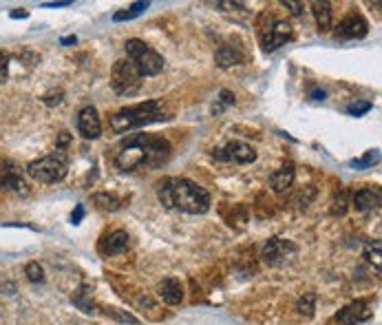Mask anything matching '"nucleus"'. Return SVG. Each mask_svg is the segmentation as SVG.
<instances>
[{"label":"nucleus","mask_w":382,"mask_h":325,"mask_svg":"<svg viewBox=\"0 0 382 325\" xmlns=\"http://www.w3.org/2000/svg\"><path fill=\"white\" fill-rule=\"evenodd\" d=\"M171 142L162 136H151V133H135L120 144L115 164L122 171H133V168H160L171 158Z\"/></svg>","instance_id":"nucleus-1"},{"label":"nucleus","mask_w":382,"mask_h":325,"mask_svg":"<svg viewBox=\"0 0 382 325\" xmlns=\"http://www.w3.org/2000/svg\"><path fill=\"white\" fill-rule=\"evenodd\" d=\"M157 197L168 210L206 215L210 210V193L186 177H166L157 184Z\"/></svg>","instance_id":"nucleus-2"},{"label":"nucleus","mask_w":382,"mask_h":325,"mask_svg":"<svg viewBox=\"0 0 382 325\" xmlns=\"http://www.w3.org/2000/svg\"><path fill=\"white\" fill-rule=\"evenodd\" d=\"M171 115H166L162 111L160 100H149V102L135 104L120 109L117 113L111 115V131L113 133H131L133 129H142L146 124H155V122H164Z\"/></svg>","instance_id":"nucleus-3"},{"label":"nucleus","mask_w":382,"mask_h":325,"mask_svg":"<svg viewBox=\"0 0 382 325\" xmlns=\"http://www.w3.org/2000/svg\"><path fill=\"white\" fill-rule=\"evenodd\" d=\"M66 173H69V153L60 147H55V151L47 158L36 160L27 166V175L40 184H58L66 177Z\"/></svg>","instance_id":"nucleus-4"},{"label":"nucleus","mask_w":382,"mask_h":325,"mask_svg":"<svg viewBox=\"0 0 382 325\" xmlns=\"http://www.w3.org/2000/svg\"><path fill=\"white\" fill-rule=\"evenodd\" d=\"M124 49H126V55L135 62V66H137L140 73L144 77L160 75L162 73V69H164V58L155 49H151L144 40L131 38V40L124 42Z\"/></svg>","instance_id":"nucleus-5"},{"label":"nucleus","mask_w":382,"mask_h":325,"mask_svg":"<svg viewBox=\"0 0 382 325\" xmlns=\"http://www.w3.org/2000/svg\"><path fill=\"white\" fill-rule=\"evenodd\" d=\"M144 75L140 69L135 66L131 58L126 60H117L113 64V71H111V86L117 95H135L142 89Z\"/></svg>","instance_id":"nucleus-6"},{"label":"nucleus","mask_w":382,"mask_h":325,"mask_svg":"<svg viewBox=\"0 0 382 325\" xmlns=\"http://www.w3.org/2000/svg\"><path fill=\"white\" fill-rule=\"evenodd\" d=\"M212 160L217 162H232V164H252L256 160V151L245 142H228L223 149L212 151Z\"/></svg>","instance_id":"nucleus-7"},{"label":"nucleus","mask_w":382,"mask_h":325,"mask_svg":"<svg viewBox=\"0 0 382 325\" xmlns=\"http://www.w3.org/2000/svg\"><path fill=\"white\" fill-rule=\"evenodd\" d=\"M292 36H294V31H292L289 22H285V20H274L272 25L267 27V31L261 36L263 51L265 53H272V51L280 49L285 42L292 40Z\"/></svg>","instance_id":"nucleus-8"},{"label":"nucleus","mask_w":382,"mask_h":325,"mask_svg":"<svg viewBox=\"0 0 382 325\" xmlns=\"http://www.w3.org/2000/svg\"><path fill=\"white\" fill-rule=\"evenodd\" d=\"M367 33H369V22L361 14H350L338 22L334 36L341 40H361Z\"/></svg>","instance_id":"nucleus-9"},{"label":"nucleus","mask_w":382,"mask_h":325,"mask_svg":"<svg viewBox=\"0 0 382 325\" xmlns=\"http://www.w3.org/2000/svg\"><path fill=\"white\" fill-rule=\"evenodd\" d=\"M77 133L84 138V140H97L102 136V120L97 115V109L95 106H84L77 115Z\"/></svg>","instance_id":"nucleus-10"},{"label":"nucleus","mask_w":382,"mask_h":325,"mask_svg":"<svg viewBox=\"0 0 382 325\" xmlns=\"http://www.w3.org/2000/svg\"><path fill=\"white\" fill-rule=\"evenodd\" d=\"M372 317H374L372 306H369L365 299H358V301H354V304L345 306L338 315H336V321L343 323V325H361Z\"/></svg>","instance_id":"nucleus-11"},{"label":"nucleus","mask_w":382,"mask_h":325,"mask_svg":"<svg viewBox=\"0 0 382 325\" xmlns=\"http://www.w3.org/2000/svg\"><path fill=\"white\" fill-rule=\"evenodd\" d=\"M296 252V245L287 241V239H278L272 237L265 245H263V261L267 266H278L280 261H285L289 254Z\"/></svg>","instance_id":"nucleus-12"},{"label":"nucleus","mask_w":382,"mask_h":325,"mask_svg":"<svg viewBox=\"0 0 382 325\" xmlns=\"http://www.w3.org/2000/svg\"><path fill=\"white\" fill-rule=\"evenodd\" d=\"M128 243H131V237L126 230H113L102 239V243H99V252L104 257H115V254L126 252Z\"/></svg>","instance_id":"nucleus-13"},{"label":"nucleus","mask_w":382,"mask_h":325,"mask_svg":"<svg viewBox=\"0 0 382 325\" xmlns=\"http://www.w3.org/2000/svg\"><path fill=\"white\" fill-rule=\"evenodd\" d=\"M294 177H296V168L292 162H287L280 166L278 171L269 175V188H272L274 193H285V190L294 186Z\"/></svg>","instance_id":"nucleus-14"},{"label":"nucleus","mask_w":382,"mask_h":325,"mask_svg":"<svg viewBox=\"0 0 382 325\" xmlns=\"http://www.w3.org/2000/svg\"><path fill=\"white\" fill-rule=\"evenodd\" d=\"M157 295L162 297L164 304L168 306H179L184 301V286L177 281V279H164V281L160 284V288H157Z\"/></svg>","instance_id":"nucleus-15"},{"label":"nucleus","mask_w":382,"mask_h":325,"mask_svg":"<svg viewBox=\"0 0 382 325\" xmlns=\"http://www.w3.org/2000/svg\"><path fill=\"white\" fill-rule=\"evenodd\" d=\"M352 204H354V208L358 212H369V210L378 208L380 193H378V190H372V188H361V190H356Z\"/></svg>","instance_id":"nucleus-16"},{"label":"nucleus","mask_w":382,"mask_h":325,"mask_svg":"<svg viewBox=\"0 0 382 325\" xmlns=\"http://www.w3.org/2000/svg\"><path fill=\"white\" fill-rule=\"evenodd\" d=\"M215 62L219 69H228V66H237L243 62V53L237 47H230V44H223L215 53Z\"/></svg>","instance_id":"nucleus-17"},{"label":"nucleus","mask_w":382,"mask_h":325,"mask_svg":"<svg viewBox=\"0 0 382 325\" xmlns=\"http://www.w3.org/2000/svg\"><path fill=\"white\" fill-rule=\"evenodd\" d=\"M312 11H314V18H316V25H318V31L327 33L332 31L334 27V20H332V5L327 0H316V3H312Z\"/></svg>","instance_id":"nucleus-18"},{"label":"nucleus","mask_w":382,"mask_h":325,"mask_svg":"<svg viewBox=\"0 0 382 325\" xmlns=\"http://www.w3.org/2000/svg\"><path fill=\"white\" fill-rule=\"evenodd\" d=\"M93 290H91V286H86V284H82L80 288L75 290L73 292V297H71V301H73V306H77L80 308L84 315H95V301H93Z\"/></svg>","instance_id":"nucleus-19"},{"label":"nucleus","mask_w":382,"mask_h":325,"mask_svg":"<svg viewBox=\"0 0 382 325\" xmlns=\"http://www.w3.org/2000/svg\"><path fill=\"white\" fill-rule=\"evenodd\" d=\"M0 186L7 188V190H14V193H22L27 195V184L25 179H22L16 171H11V168H7V171L0 175Z\"/></svg>","instance_id":"nucleus-20"},{"label":"nucleus","mask_w":382,"mask_h":325,"mask_svg":"<svg viewBox=\"0 0 382 325\" xmlns=\"http://www.w3.org/2000/svg\"><path fill=\"white\" fill-rule=\"evenodd\" d=\"M93 201H95L97 208L108 210V212H115V210H120L122 206H124L122 204V199L115 197L113 193H97V195H93Z\"/></svg>","instance_id":"nucleus-21"},{"label":"nucleus","mask_w":382,"mask_h":325,"mask_svg":"<svg viewBox=\"0 0 382 325\" xmlns=\"http://www.w3.org/2000/svg\"><path fill=\"white\" fill-rule=\"evenodd\" d=\"M149 7H151L149 3H133L128 9L117 11V14H113V20H115V22H122V20H133V18H137L140 14H144V11L149 9Z\"/></svg>","instance_id":"nucleus-22"},{"label":"nucleus","mask_w":382,"mask_h":325,"mask_svg":"<svg viewBox=\"0 0 382 325\" xmlns=\"http://www.w3.org/2000/svg\"><path fill=\"white\" fill-rule=\"evenodd\" d=\"M378 162H380V151L378 149H372V151H367L363 158L354 160L352 162V168H356V171H365V168H372Z\"/></svg>","instance_id":"nucleus-23"},{"label":"nucleus","mask_w":382,"mask_h":325,"mask_svg":"<svg viewBox=\"0 0 382 325\" xmlns=\"http://www.w3.org/2000/svg\"><path fill=\"white\" fill-rule=\"evenodd\" d=\"M372 102H367V100H356V102H352V104H347V113L350 115H354V118H361V115H365V113H369L372 111Z\"/></svg>","instance_id":"nucleus-24"},{"label":"nucleus","mask_w":382,"mask_h":325,"mask_svg":"<svg viewBox=\"0 0 382 325\" xmlns=\"http://www.w3.org/2000/svg\"><path fill=\"white\" fill-rule=\"evenodd\" d=\"M25 275L31 284H42L44 281V270H42V266L38 261H29L27 268H25Z\"/></svg>","instance_id":"nucleus-25"},{"label":"nucleus","mask_w":382,"mask_h":325,"mask_svg":"<svg viewBox=\"0 0 382 325\" xmlns=\"http://www.w3.org/2000/svg\"><path fill=\"white\" fill-rule=\"evenodd\" d=\"M314 304H316V297H314L312 292L309 295H303V299L298 301V312L300 315H305V317H312L314 315Z\"/></svg>","instance_id":"nucleus-26"},{"label":"nucleus","mask_w":382,"mask_h":325,"mask_svg":"<svg viewBox=\"0 0 382 325\" xmlns=\"http://www.w3.org/2000/svg\"><path fill=\"white\" fill-rule=\"evenodd\" d=\"M230 104H234V93H230V91H221V93H219V102H217V106H212V113L219 115L221 111L226 109V106H230Z\"/></svg>","instance_id":"nucleus-27"},{"label":"nucleus","mask_w":382,"mask_h":325,"mask_svg":"<svg viewBox=\"0 0 382 325\" xmlns=\"http://www.w3.org/2000/svg\"><path fill=\"white\" fill-rule=\"evenodd\" d=\"M9 62H11V55L7 51L0 49V82H7V77H9Z\"/></svg>","instance_id":"nucleus-28"},{"label":"nucleus","mask_w":382,"mask_h":325,"mask_svg":"<svg viewBox=\"0 0 382 325\" xmlns=\"http://www.w3.org/2000/svg\"><path fill=\"white\" fill-rule=\"evenodd\" d=\"M365 257L369 261H376V270H380V261H378V257H380V243L376 241V245L372 248V245H369V248L365 250Z\"/></svg>","instance_id":"nucleus-29"},{"label":"nucleus","mask_w":382,"mask_h":325,"mask_svg":"<svg viewBox=\"0 0 382 325\" xmlns=\"http://www.w3.org/2000/svg\"><path fill=\"white\" fill-rule=\"evenodd\" d=\"M285 9H289L292 16H303V3H289V0H285V3H280Z\"/></svg>","instance_id":"nucleus-30"},{"label":"nucleus","mask_w":382,"mask_h":325,"mask_svg":"<svg viewBox=\"0 0 382 325\" xmlns=\"http://www.w3.org/2000/svg\"><path fill=\"white\" fill-rule=\"evenodd\" d=\"M82 217H84V206L77 204V206H75V210L71 212V223H73V226H77V223L82 221Z\"/></svg>","instance_id":"nucleus-31"},{"label":"nucleus","mask_w":382,"mask_h":325,"mask_svg":"<svg viewBox=\"0 0 382 325\" xmlns=\"http://www.w3.org/2000/svg\"><path fill=\"white\" fill-rule=\"evenodd\" d=\"M309 98H312V100H321V102H323V100H325V98H327V93H325V91H323V89H316V86H309Z\"/></svg>","instance_id":"nucleus-32"},{"label":"nucleus","mask_w":382,"mask_h":325,"mask_svg":"<svg viewBox=\"0 0 382 325\" xmlns=\"http://www.w3.org/2000/svg\"><path fill=\"white\" fill-rule=\"evenodd\" d=\"M69 5H73L71 0H62V3H42L44 9H58V7H69Z\"/></svg>","instance_id":"nucleus-33"},{"label":"nucleus","mask_w":382,"mask_h":325,"mask_svg":"<svg viewBox=\"0 0 382 325\" xmlns=\"http://www.w3.org/2000/svg\"><path fill=\"white\" fill-rule=\"evenodd\" d=\"M60 42L64 44V47H71V44H75V42H77V38H75V36H66V38H62Z\"/></svg>","instance_id":"nucleus-34"},{"label":"nucleus","mask_w":382,"mask_h":325,"mask_svg":"<svg viewBox=\"0 0 382 325\" xmlns=\"http://www.w3.org/2000/svg\"><path fill=\"white\" fill-rule=\"evenodd\" d=\"M27 11H11V18H27Z\"/></svg>","instance_id":"nucleus-35"}]
</instances>
